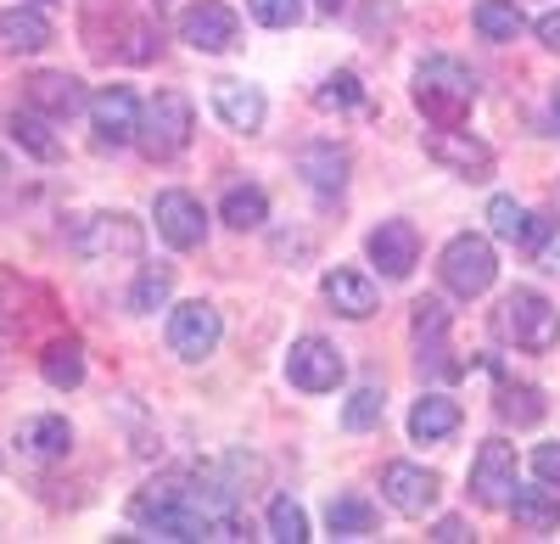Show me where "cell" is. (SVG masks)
I'll return each mask as SVG.
<instances>
[{
    "label": "cell",
    "instance_id": "cb8c5ba5",
    "mask_svg": "<svg viewBox=\"0 0 560 544\" xmlns=\"http://www.w3.org/2000/svg\"><path fill=\"white\" fill-rule=\"evenodd\" d=\"M7 129H12V141H18L28 158H39V163H57V158H62V141L51 135V118H45V113H34V107L23 113V107H18Z\"/></svg>",
    "mask_w": 560,
    "mask_h": 544
},
{
    "label": "cell",
    "instance_id": "7a4b0ae2",
    "mask_svg": "<svg viewBox=\"0 0 560 544\" xmlns=\"http://www.w3.org/2000/svg\"><path fill=\"white\" fill-rule=\"evenodd\" d=\"M415 102L438 129H459L477 107V73L454 57H427L415 68Z\"/></svg>",
    "mask_w": 560,
    "mask_h": 544
},
{
    "label": "cell",
    "instance_id": "f35d334b",
    "mask_svg": "<svg viewBox=\"0 0 560 544\" xmlns=\"http://www.w3.org/2000/svg\"><path fill=\"white\" fill-rule=\"evenodd\" d=\"M533 472H538L549 488H560V443H538V449H533Z\"/></svg>",
    "mask_w": 560,
    "mask_h": 544
},
{
    "label": "cell",
    "instance_id": "d6986e66",
    "mask_svg": "<svg viewBox=\"0 0 560 544\" xmlns=\"http://www.w3.org/2000/svg\"><path fill=\"white\" fill-rule=\"evenodd\" d=\"M325 298H331V309L348 314V321L376 314V281L359 276V269H325Z\"/></svg>",
    "mask_w": 560,
    "mask_h": 544
},
{
    "label": "cell",
    "instance_id": "9a60e30c",
    "mask_svg": "<svg viewBox=\"0 0 560 544\" xmlns=\"http://www.w3.org/2000/svg\"><path fill=\"white\" fill-rule=\"evenodd\" d=\"M382 494L398 517H427L438 506V477L427 466H409V461H393L382 472Z\"/></svg>",
    "mask_w": 560,
    "mask_h": 544
},
{
    "label": "cell",
    "instance_id": "8fae6325",
    "mask_svg": "<svg viewBox=\"0 0 560 544\" xmlns=\"http://www.w3.org/2000/svg\"><path fill=\"white\" fill-rule=\"evenodd\" d=\"M90 124H96V141L102 147H124L140 135V102L129 84H107L90 96Z\"/></svg>",
    "mask_w": 560,
    "mask_h": 544
},
{
    "label": "cell",
    "instance_id": "484cf974",
    "mask_svg": "<svg viewBox=\"0 0 560 544\" xmlns=\"http://www.w3.org/2000/svg\"><path fill=\"white\" fill-rule=\"evenodd\" d=\"M471 23H477V34H482V39H493V45H510V39H516V34L527 28V18H522L516 0H477Z\"/></svg>",
    "mask_w": 560,
    "mask_h": 544
},
{
    "label": "cell",
    "instance_id": "d4e9b609",
    "mask_svg": "<svg viewBox=\"0 0 560 544\" xmlns=\"http://www.w3.org/2000/svg\"><path fill=\"white\" fill-rule=\"evenodd\" d=\"M325 528H331V539H370L376 533V506L359 500V494H337L325 506Z\"/></svg>",
    "mask_w": 560,
    "mask_h": 544
},
{
    "label": "cell",
    "instance_id": "3957f363",
    "mask_svg": "<svg viewBox=\"0 0 560 544\" xmlns=\"http://www.w3.org/2000/svg\"><path fill=\"white\" fill-rule=\"evenodd\" d=\"M493 332L504 343H516L527 354H549L560 343V309L533 292V287H516V292H504V303L493 309Z\"/></svg>",
    "mask_w": 560,
    "mask_h": 544
},
{
    "label": "cell",
    "instance_id": "ba28073f",
    "mask_svg": "<svg viewBox=\"0 0 560 544\" xmlns=\"http://www.w3.org/2000/svg\"><path fill=\"white\" fill-rule=\"evenodd\" d=\"M471 494L477 506H510V494H516V449L504 438H488L471 461Z\"/></svg>",
    "mask_w": 560,
    "mask_h": 544
},
{
    "label": "cell",
    "instance_id": "836d02e7",
    "mask_svg": "<svg viewBox=\"0 0 560 544\" xmlns=\"http://www.w3.org/2000/svg\"><path fill=\"white\" fill-rule=\"evenodd\" d=\"M499 416L516 421V427H533V421L544 416V393H538V387H504V393H499Z\"/></svg>",
    "mask_w": 560,
    "mask_h": 544
},
{
    "label": "cell",
    "instance_id": "d590c367",
    "mask_svg": "<svg viewBox=\"0 0 560 544\" xmlns=\"http://www.w3.org/2000/svg\"><path fill=\"white\" fill-rule=\"evenodd\" d=\"M124 39H129V45H118L124 62H152V57H158V28H152V23H129Z\"/></svg>",
    "mask_w": 560,
    "mask_h": 544
},
{
    "label": "cell",
    "instance_id": "5bb4252c",
    "mask_svg": "<svg viewBox=\"0 0 560 544\" xmlns=\"http://www.w3.org/2000/svg\"><path fill=\"white\" fill-rule=\"evenodd\" d=\"M370 264H376L387 281H404L409 269L420 264V231H415L409 219L376 224V231H370Z\"/></svg>",
    "mask_w": 560,
    "mask_h": 544
},
{
    "label": "cell",
    "instance_id": "7402d4cb",
    "mask_svg": "<svg viewBox=\"0 0 560 544\" xmlns=\"http://www.w3.org/2000/svg\"><path fill=\"white\" fill-rule=\"evenodd\" d=\"M303 180H308L319 197H337V192L348 186V152H337L331 141L303 147Z\"/></svg>",
    "mask_w": 560,
    "mask_h": 544
},
{
    "label": "cell",
    "instance_id": "5b68a950",
    "mask_svg": "<svg viewBox=\"0 0 560 544\" xmlns=\"http://www.w3.org/2000/svg\"><path fill=\"white\" fill-rule=\"evenodd\" d=\"M438 276H443V287L459 292V298H482V292L493 287V276H499V258H493L488 236H471V231L454 236V242L443 247Z\"/></svg>",
    "mask_w": 560,
    "mask_h": 544
},
{
    "label": "cell",
    "instance_id": "4316f807",
    "mask_svg": "<svg viewBox=\"0 0 560 544\" xmlns=\"http://www.w3.org/2000/svg\"><path fill=\"white\" fill-rule=\"evenodd\" d=\"M39 377L45 382H51V387H79L84 382V348L73 343V337H62V343H51V348H45L39 354Z\"/></svg>",
    "mask_w": 560,
    "mask_h": 544
},
{
    "label": "cell",
    "instance_id": "6da1fadb",
    "mask_svg": "<svg viewBox=\"0 0 560 544\" xmlns=\"http://www.w3.org/2000/svg\"><path fill=\"white\" fill-rule=\"evenodd\" d=\"M129 522L147 539H213V517L197 500L191 477H158L129 500Z\"/></svg>",
    "mask_w": 560,
    "mask_h": 544
},
{
    "label": "cell",
    "instance_id": "8d00e7d4",
    "mask_svg": "<svg viewBox=\"0 0 560 544\" xmlns=\"http://www.w3.org/2000/svg\"><path fill=\"white\" fill-rule=\"evenodd\" d=\"M533 236H538L533 264H538V269H549V276H560V224H533Z\"/></svg>",
    "mask_w": 560,
    "mask_h": 544
},
{
    "label": "cell",
    "instance_id": "52a82bcc",
    "mask_svg": "<svg viewBox=\"0 0 560 544\" xmlns=\"http://www.w3.org/2000/svg\"><path fill=\"white\" fill-rule=\"evenodd\" d=\"M219 337H224V321H219V309L202 303V298L197 303H179L168 314V348L179 359H208L219 348Z\"/></svg>",
    "mask_w": 560,
    "mask_h": 544
},
{
    "label": "cell",
    "instance_id": "ffe728a7",
    "mask_svg": "<svg viewBox=\"0 0 560 544\" xmlns=\"http://www.w3.org/2000/svg\"><path fill=\"white\" fill-rule=\"evenodd\" d=\"M18 443H23V455H28V461L51 466V461H62L68 449H73V427H68L62 416H34V421L18 432Z\"/></svg>",
    "mask_w": 560,
    "mask_h": 544
},
{
    "label": "cell",
    "instance_id": "7c38bea8",
    "mask_svg": "<svg viewBox=\"0 0 560 544\" xmlns=\"http://www.w3.org/2000/svg\"><path fill=\"white\" fill-rule=\"evenodd\" d=\"M427 158L432 163H443V169H454L459 180H493V152L482 147V141H471L465 129H438L432 124V135H427Z\"/></svg>",
    "mask_w": 560,
    "mask_h": 544
},
{
    "label": "cell",
    "instance_id": "44dd1931",
    "mask_svg": "<svg viewBox=\"0 0 560 544\" xmlns=\"http://www.w3.org/2000/svg\"><path fill=\"white\" fill-rule=\"evenodd\" d=\"M448 432H459V404L448 398V393H427L409 410V438L415 443H438V438H448Z\"/></svg>",
    "mask_w": 560,
    "mask_h": 544
},
{
    "label": "cell",
    "instance_id": "277c9868",
    "mask_svg": "<svg viewBox=\"0 0 560 544\" xmlns=\"http://www.w3.org/2000/svg\"><path fill=\"white\" fill-rule=\"evenodd\" d=\"M191 135H197V107L191 96H179V90H158V96L147 102V113H140V152H147L152 163H168L179 158L185 147H191Z\"/></svg>",
    "mask_w": 560,
    "mask_h": 544
},
{
    "label": "cell",
    "instance_id": "ab89813d",
    "mask_svg": "<svg viewBox=\"0 0 560 544\" xmlns=\"http://www.w3.org/2000/svg\"><path fill=\"white\" fill-rule=\"evenodd\" d=\"M432 539H438V544H459V539H471V533H465V522H459V517H443V522L432 528Z\"/></svg>",
    "mask_w": 560,
    "mask_h": 544
},
{
    "label": "cell",
    "instance_id": "9c48e42d",
    "mask_svg": "<svg viewBox=\"0 0 560 544\" xmlns=\"http://www.w3.org/2000/svg\"><path fill=\"white\" fill-rule=\"evenodd\" d=\"M73 253H84V258H113V253L135 258L140 253V224L129 213H90L73 231Z\"/></svg>",
    "mask_w": 560,
    "mask_h": 544
},
{
    "label": "cell",
    "instance_id": "ee69618b",
    "mask_svg": "<svg viewBox=\"0 0 560 544\" xmlns=\"http://www.w3.org/2000/svg\"><path fill=\"white\" fill-rule=\"evenodd\" d=\"M555 124H560V84H555Z\"/></svg>",
    "mask_w": 560,
    "mask_h": 544
},
{
    "label": "cell",
    "instance_id": "e0dca14e",
    "mask_svg": "<svg viewBox=\"0 0 560 544\" xmlns=\"http://www.w3.org/2000/svg\"><path fill=\"white\" fill-rule=\"evenodd\" d=\"M51 45V18L39 7H12L0 12V57H34Z\"/></svg>",
    "mask_w": 560,
    "mask_h": 544
},
{
    "label": "cell",
    "instance_id": "e575fe53",
    "mask_svg": "<svg viewBox=\"0 0 560 544\" xmlns=\"http://www.w3.org/2000/svg\"><path fill=\"white\" fill-rule=\"evenodd\" d=\"M247 12L264 23V28H292L303 18V0H247Z\"/></svg>",
    "mask_w": 560,
    "mask_h": 544
},
{
    "label": "cell",
    "instance_id": "d6a6232c",
    "mask_svg": "<svg viewBox=\"0 0 560 544\" xmlns=\"http://www.w3.org/2000/svg\"><path fill=\"white\" fill-rule=\"evenodd\" d=\"M269 539H280V544H303L308 539V517H303L298 500H287V494L269 506Z\"/></svg>",
    "mask_w": 560,
    "mask_h": 544
},
{
    "label": "cell",
    "instance_id": "83f0119b",
    "mask_svg": "<svg viewBox=\"0 0 560 544\" xmlns=\"http://www.w3.org/2000/svg\"><path fill=\"white\" fill-rule=\"evenodd\" d=\"M219 213H224V224H236V231H258V224L269 219V202H264L258 186H230Z\"/></svg>",
    "mask_w": 560,
    "mask_h": 544
},
{
    "label": "cell",
    "instance_id": "30bf717a",
    "mask_svg": "<svg viewBox=\"0 0 560 544\" xmlns=\"http://www.w3.org/2000/svg\"><path fill=\"white\" fill-rule=\"evenodd\" d=\"M287 377L303 393H331L342 382V354L325 343V337H298L292 354H287Z\"/></svg>",
    "mask_w": 560,
    "mask_h": 544
},
{
    "label": "cell",
    "instance_id": "8992f818",
    "mask_svg": "<svg viewBox=\"0 0 560 544\" xmlns=\"http://www.w3.org/2000/svg\"><path fill=\"white\" fill-rule=\"evenodd\" d=\"M179 39L191 45V51L219 57L242 39V18L230 12L224 0H197V7H185V18H179Z\"/></svg>",
    "mask_w": 560,
    "mask_h": 544
},
{
    "label": "cell",
    "instance_id": "ac0fdd59",
    "mask_svg": "<svg viewBox=\"0 0 560 544\" xmlns=\"http://www.w3.org/2000/svg\"><path fill=\"white\" fill-rule=\"evenodd\" d=\"M213 113H219L230 129H247V135H253L269 107H264V90H258V84H247V79H219V84H213Z\"/></svg>",
    "mask_w": 560,
    "mask_h": 544
},
{
    "label": "cell",
    "instance_id": "4fadbf2b",
    "mask_svg": "<svg viewBox=\"0 0 560 544\" xmlns=\"http://www.w3.org/2000/svg\"><path fill=\"white\" fill-rule=\"evenodd\" d=\"M158 236L179 253H191L208 242V213L191 192H158Z\"/></svg>",
    "mask_w": 560,
    "mask_h": 544
},
{
    "label": "cell",
    "instance_id": "f546056e",
    "mask_svg": "<svg viewBox=\"0 0 560 544\" xmlns=\"http://www.w3.org/2000/svg\"><path fill=\"white\" fill-rule=\"evenodd\" d=\"M382 416H387V398H382V387H359V393L342 404V427H348V432H370Z\"/></svg>",
    "mask_w": 560,
    "mask_h": 544
},
{
    "label": "cell",
    "instance_id": "74e56055",
    "mask_svg": "<svg viewBox=\"0 0 560 544\" xmlns=\"http://www.w3.org/2000/svg\"><path fill=\"white\" fill-rule=\"evenodd\" d=\"M443 326H448V309L438 298H420L415 303V337H443Z\"/></svg>",
    "mask_w": 560,
    "mask_h": 544
},
{
    "label": "cell",
    "instance_id": "2e32d148",
    "mask_svg": "<svg viewBox=\"0 0 560 544\" xmlns=\"http://www.w3.org/2000/svg\"><path fill=\"white\" fill-rule=\"evenodd\" d=\"M23 96H28V107L45 113V118H73L79 107H90L84 84H79L73 73H34V79L23 84Z\"/></svg>",
    "mask_w": 560,
    "mask_h": 544
},
{
    "label": "cell",
    "instance_id": "7bdbcfd3",
    "mask_svg": "<svg viewBox=\"0 0 560 544\" xmlns=\"http://www.w3.org/2000/svg\"><path fill=\"white\" fill-rule=\"evenodd\" d=\"M12 174V163H7V152H0V180H7Z\"/></svg>",
    "mask_w": 560,
    "mask_h": 544
},
{
    "label": "cell",
    "instance_id": "f6af8a7d",
    "mask_svg": "<svg viewBox=\"0 0 560 544\" xmlns=\"http://www.w3.org/2000/svg\"><path fill=\"white\" fill-rule=\"evenodd\" d=\"M34 7H51V0H34Z\"/></svg>",
    "mask_w": 560,
    "mask_h": 544
},
{
    "label": "cell",
    "instance_id": "b9f144b4",
    "mask_svg": "<svg viewBox=\"0 0 560 544\" xmlns=\"http://www.w3.org/2000/svg\"><path fill=\"white\" fill-rule=\"evenodd\" d=\"M319 12H342V0H319Z\"/></svg>",
    "mask_w": 560,
    "mask_h": 544
},
{
    "label": "cell",
    "instance_id": "1f68e13d",
    "mask_svg": "<svg viewBox=\"0 0 560 544\" xmlns=\"http://www.w3.org/2000/svg\"><path fill=\"white\" fill-rule=\"evenodd\" d=\"M314 102L325 107V113H342V107H359L364 102V84H359V73H331V79H325L319 90H314Z\"/></svg>",
    "mask_w": 560,
    "mask_h": 544
},
{
    "label": "cell",
    "instance_id": "f1b7e54d",
    "mask_svg": "<svg viewBox=\"0 0 560 544\" xmlns=\"http://www.w3.org/2000/svg\"><path fill=\"white\" fill-rule=\"evenodd\" d=\"M488 231H493L499 242H527V236H533V213H527L516 197H493V202H488Z\"/></svg>",
    "mask_w": 560,
    "mask_h": 544
},
{
    "label": "cell",
    "instance_id": "60d3db41",
    "mask_svg": "<svg viewBox=\"0 0 560 544\" xmlns=\"http://www.w3.org/2000/svg\"><path fill=\"white\" fill-rule=\"evenodd\" d=\"M538 39L549 45V51H560V12H549V18H538Z\"/></svg>",
    "mask_w": 560,
    "mask_h": 544
},
{
    "label": "cell",
    "instance_id": "4dcf8cb0",
    "mask_svg": "<svg viewBox=\"0 0 560 544\" xmlns=\"http://www.w3.org/2000/svg\"><path fill=\"white\" fill-rule=\"evenodd\" d=\"M168 292H174V276L152 264V269H140V281H135V292H129V309H135V314H152V309L168 303Z\"/></svg>",
    "mask_w": 560,
    "mask_h": 544
},
{
    "label": "cell",
    "instance_id": "603a6c76",
    "mask_svg": "<svg viewBox=\"0 0 560 544\" xmlns=\"http://www.w3.org/2000/svg\"><path fill=\"white\" fill-rule=\"evenodd\" d=\"M510 517L522 533H555L560 528V494L549 488H516L510 494Z\"/></svg>",
    "mask_w": 560,
    "mask_h": 544
}]
</instances>
